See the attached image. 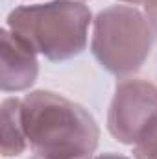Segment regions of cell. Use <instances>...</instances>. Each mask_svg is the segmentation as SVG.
I'll return each mask as SVG.
<instances>
[{"label":"cell","instance_id":"6da1fadb","mask_svg":"<svg viewBox=\"0 0 157 159\" xmlns=\"http://www.w3.org/2000/svg\"><path fill=\"white\" fill-rule=\"evenodd\" d=\"M22 124L32 154L44 159H92L100 143L96 119L52 91H30L22 98Z\"/></svg>","mask_w":157,"mask_h":159},{"label":"cell","instance_id":"7a4b0ae2","mask_svg":"<svg viewBox=\"0 0 157 159\" xmlns=\"http://www.w3.org/2000/svg\"><path fill=\"white\" fill-rule=\"evenodd\" d=\"M6 26L44 59L61 63L87 48L92 13L79 0H50L11 9Z\"/></svg>","mask_w":157,"mask_h":159},{"label":"cell","instance_id":"3957f363","mask_svg":"<svg viewBox=\"0 0 157 159\" xmlns=\"http://www.w3.org/2000/svg\"><path fill=\"white\" fill-rule=\"evenodd\" d=\"M91 54L98 65L117 76L137 74L152 54L154 32L135 6H109L92 19Z\"/></svg>","mask_w":157,"mask_h":159},{"label":"cell","instance_id":"277c9868","mask_svg":"<svg viewBox=\"0 0 157 159\" xmlns=\"http://www.w3.org/2000/svg\"><path fill=\"white\" fill-rule=\"evenodd\" d=\"M157 126V85L144 78H120L107 111V131L126 146H135Z\"/></svg>","mask_w":157,"mask_h":159},{"label":"cell","instance_id":"5b68a950","mask_svg":"<svg viewBox=\"0 0 157 159\" xmlns=\"http://www.w3.org/2000/svg\"><path fill=\"white\" fill-rule=\"evenodd\" d=\"M0 48V87L4 93L28 91L39 76L37 52L15 35L7 26L2 28Z\"/></svg>","mask_w":157,"mask_h":159},{"label":"cell","instance_id":"8992f818","mask_svg":"<svg viewBox=\"0 0 157 159\" xmlns=\"http://www.w3.org/2000/svg\"><path fill=\"white\" fill-rule=\"evenodd\" d=\"M0 129H2V156L19 157L26 152L28 139L22 124V98L9 96L0 107Z\"/></svg>","mask_w":157,"mask_h":159},{"label":"cell","instance_id":"52a82bcc","mask_svg":"<svg viewBox=\"0 0 157 159\" xmlns=\"http://www.w3.org/2000/svg\"><path fill=\"white\" fill-rule=\"evenodd\" d=\"M133 148V159H157V126Z\"/></svg>","mask_w":157,"mask_h":159},{"label":"cell","instance_id":"ba28073f","mask_svg":"<svg viewBox=\"0 0 157 159\" xmlns=\"http://www.w3.org/2000/svg\"><path fill=\"white\" fill-rule=\"evenodd\" d=\"M144 17H146V20H148V24H150V28H152V32H154V35L157 37V0H148L146 4H144Z\"/></svg>","mask_w":157,"mask_h":159},{"label":"cell","instance_id":"9c48e42d","mask_svg":"<svg viewBox=\"0 0 157 159\" xmlns=\"http://www.w3.org/2000/svg\"><path fill=\"white\" fill-rule=\"evenodd\" d=\"M92 159H131L128 156H122V154H115V152H104V154H98Z\"/></svg>","mask_w":157,"mask_h":159},{"label":"cell","instance_id":"30bf717a","mask_svg":"<svg viewBox=\"0 0 157 159\" xmlns=\"http://www.w3.org/2000/svg\"><path fill=\"white\" fill-rule=\"evenodd\" d=\"M120 4H128V6H139V4H146L148 0H118Z\"/></svg>","mask_w":157,"mask_h":159},{"label":"cell","instance_id":"8fae6325","mask_svg":"<svg viewBox=\"0 0 157 159\" xmlns=\"http://www.w3.org/2000/svg\"><path fill=\"white\" fill-rule=\"evenodd\" d=\"M30 159H44V157H39V156H34V154H32V156H30Z\"/></svg>","mask_w":157,"mask_h":159},{"label":"cell","instance_id":"7c38bea8","mask_svg":"<svg viewBox=\"0 0 157 159\" xmlns=\"http://www.w3.org/2000/svg\"><path fill=\"white\" fill-rule=\"evenodd\" d=\"M79 2H85V0H79Z\"/></svg>","mask_w":157,"mask_h":159}]
</instances>
